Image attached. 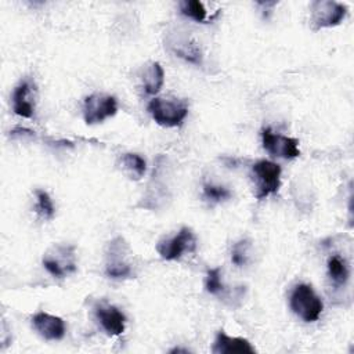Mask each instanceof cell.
<instances>
[{"instance_id":"6da1fadb","label":"cell","mask_w":354,"mask_h":354,"mask_svg":"<svg viewBox=\"0 0 354 354\" xmlns=\"http://www.w3.org/2000/svg\"><path fill=\"white\" fill-rule=\"evenodd\" d=\"M148 112L152 119L163 127H177L181 126L188 115V105L181 100H166L153 98L148 104Z\"/></svg>"},{"instance_id":"7a4b0ae2","label":"cell","mask_w":354,"mask_h":354,"mask_svg":"<svg viewBox=\"0 0 354 354\" xmlns=\"http://www.w3.org/2000/svg\"><path fill=\"white\" fill-rule=\"evenodd\" d=\"M290 308L303 321L314 322L319 318L324 304L310 285L299 283L290 295Z\"/></svg>"},{"instance_id":"3957f363","label":"cell","mask_w":354,"mask_h":354,"mask_svg":"<svg viewBox=\"0 0 354 354\" xmlns=\"http://www.w3.org/2000/svg\"><path fill=\"white\" fill-rule=\"evenodd\" d=\"M281 166L270 160H259L252 167V177L256 188V198L264 199L277 194L281 187Z\"/></svg>"},{"instance_id":"277c9868","label":"cell","mask_w":354,"mask_h":354,"mask_svg":"<svg viewBox=\"0 0 354 354\" xmlns=\"http://www.w3.org/2000/svg\"><path fill=\"white\" fill-rule=\"evenodd\" d=\"M310 11L311 25L315 30H318L339 25L347 14V7L332 0H315L310 4Z\"/></svg>"},{"instance_id":"5b68a950","label":"cell","mask_w":354,"mask_h":354,"mask_svg":"<svg viewBox=\"0 0 354 354\" xmlns=\"http://www.w3.org/2000/svg\"><path fill=\"white\" fill-rule=\"evenodd\" d=\"M118 112L116 98L108 94H91L84 98L83 118L87 124L101 123Z\"/></svg>"},{"instance_id":"8992f818","label":"cell","mask_w":354,"mask_h":354,"mask_svg":"<svg viewBox=\"0 0 354 354\" xmlns=\"http://www.w3.org/2000/svg\"><path fill=\"white\" fill-rule=\"evenodd\" d=\"M44 268L55 278H64L76 271L75 246H54L43 256Z\"/></svg>"},{"instance_id":"52a82bcc","label":"cell","mask_w":354,"mask_h":354,"mask_svg":"<svg viewBox=\"0 0 354 354\" xmlns=\"http://www.w3.org/2000/svg\"><path fill=\"white\" fill-rule=\"evenodd\" d=\"M196 249V238L188 227H183L177 235L162 239L156 245V250L165 260H177L185 252H194Z\"/></svg>"},{"instance_id":"ba28073f","label":"cell","mask_w":354,"mask_h":354,"mask_svg":"<svg viewBox=\"0 0 354 354\" xmlns=\"http://www.w3.org/2000/svg\"><path fill=\"white\" fill-rule=\"evenodd\" d=\"M261 142L264 149L272 156L293 159L300 155L299 141L296 138L272 133L270 129L261 130Z\"/></svg>"},{"instance_id":"9c48e42d","label":"cell","mask_w":354,"mask_h":354,"mask_svg":"<svg viewBox=\"0 0 354 354\" xmlns=\"http://www.w3.org/2000/svg\"><path fill=\"white\" fill-rule=\"evenodd\" d=\"M124 243L122 238H116L109 245V252L106 256L105 272L109 278H129L133 272L131 266L124 259Z\"/></svg>"},{"instance_id":"30bf717a","label":"cell","mask_w":354,"mask_h":354,"mask_svg":"<svg viewBox=\"0 0 354 354\" xmlns=\"http://www.w3.org/2000/svg\"><path fill=\"white\" fill-rule=\"evenodd\" d=\"M32 326L46 340H61L66 332L62 318L44 311H40L32 317Z\"/></svg>"},{"instance_id":"8fae6325","label":"cell","mask_w":354,"mask_h":354,"mask_svg":"<svg viewBox=\"0 0 354 354\" xmlns=\"http://www.w3.org/2000/svg\"><path fill=\"white\" fill-rule=\"evenodd\" d=\"M167 47L173 51L177 57L199 65L202 62V51L199 44L189 36L183 35L180 32L171 33L167 37Z\"/></svg>"},{"instance_id":"7c38bea8","label":"cell","mask_w":354,"mask_h":354,"mask_svg":"<svg viewBox=\"0 0 354 354\" xmlns=\"http://www.w3.org/2000/svg\"><path fill=\"white\" fill-rule=\"evenodd\" d=\"M94 313H95V317H97L98 322L101 324L102 329L109 336H119L124 332L126 317L115 306L101 303V304L95 306Z\"/></svg>"},{"instance_id":"4fadbf2b","label":"cell","mask_w":354,"mask_h":354,"mask_svg":"<svg viewBox=\"0 0 354 354\" xmlns=\"http://www.w3.org/2000/svg\"><path fill=\"white\" fill-rule=\"evenodd\" d=\"M212 353L214 354H253L256 353L254 347L249 343V340L243 337H231L224 330H218L212 347Z\"/></svg>"},{"instance_id":"5bb4252c","label":"cell","mask_w":354,"mask_h":354,"mask_svg":"<svg viewBox=\"0 0 354 354\" xmlns=\"http://www.w3.org/2000/svg\"><path fill=\"white\" fill-rule=\"evenodd\" d=\"M32 83L26 79L22 80L12 93V109L17 115L22 118H32L35 111V104L30 100Z\"/></svg>"},{"instance_id":"9a60e30c","label":"cell","mask_w":354,"mask_h":354,"mask_svg":"<svg viewBox=\"0 0 354 354\" xmlns=\"http://www.w3.org/2000/svg\"><path fill=\"white\" fill-rule=\"evenodd\" d=\"M163 80H165V72L159 62H151L144 68L142 83L147 94H156L162 88Z\"/></svg>"},{"instance_id":"2e32d148","label":"cell","mask_w":354,"mask_h":354,"mask_svg":"<svg viewBox=\"0 0 354 354\" xmlns=\"http://www.w3.org/2000/svg\"><path fill=\"white\" fill-rule=\"evenodd\" d=\"M328 275L333 285L343 286L348 281V266L343 257L339 254H333L328 260Z\"/></svg>"},{"instance_id":"e0dca14e","label":"cell","mask_w":354,"mask_h":354,"mask_svg":"<svg viewBox=\"0 0 354 354\" xmlns=\"http://www.w3.org/2000/svg\"><path fill=\"white\" fill-rule=\"evenodd\" d=\"M120 163L122 167L127 171V174L130 176V178L134 180H140L147 169V163L144 160L142 156H140L138 153H123L120 158Z\"/></svg>"},{"instance_id":"ac0fdd59","label":"cell","mask_w":354,"mask_h":354,"mask_svg":"<svg viewBox=\"0 0 354 354\" xmlns=\"http://www.w3.org/2000/svg\"><path fill=\"white\" fill-rule=\"evenodd\" d=\"M180 11L183 15L195 19L196 22L206 21V8L202 1L198 0H184L180 3Z\"/></svg>"},{"instance_id":"d6986e66","label":"cell","mask_w":354,"mask_h":354,"mask_svg":"<svg viewBox=\"0 0 354 354\" xmlns=\"http://www.w3.org/2000/svg\"><path fill=\"white\" fill-rule=\"evenodd\" d=\"M35 209H36V213L40 217H43L44 220H51L55 214V207H54L53 199L43 189L36 191V206H35Z\"/></svg>"},{"instance_id":"ffe728a7","label":"cell","mask_w":354,"mask_h":354,"mask_svg":"<svg viewBox=\"0 0 354 354\" xmlns=\"http://www.w3.org/2000/svg\"><path fill=\"white\" fill-rule=\"evenodd\" d=\"M231 196V191L223 185L205 184L203 185V198L212 203H218Z\"/></svg>"},{"instance_id":"44dd1931","label":"cell","mask_w":354,"mask_h":354,"mask_svg":"<svg viewBox=\"0 0 354 354\" xmlns=\"http://www.w3.org/2000/svg\"><path fill=\"white\" fill-rule=\"evenodd\" d=\"M205 288L212 295H220L224 290V285L221 282V270L220 268H210L206 275Z\"/></svg>"},{"instance_id":"7402d4cb","label":"cell","mask_w":354,"mask_h":354,"mask_svg":"<svg viewBox=\"0 0 354 354\" xmlns=\"http://www.w3.org/2000/svg\"><path fill=\"white\" fill-rule=\"evenodd\" d=\"M249 241L243 239L239 241L234 245L232 252H231V261L236 266V267H242L243 264H246L248 261V248H249Z\"/></svg>"}]
</instances>
